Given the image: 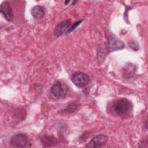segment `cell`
<instances>
[{
  "label": "cell",
  "instance_id": "30bf717a",
  "mask_svg": "<svg viewBox=\"0 0 148 148\" xmlns=\"http://www.w3.org/2000/svg\"><path fill=\"white\" fill-rule=\"evenodd\" d=\"M31 12L32 16L35 18L39 19L44 16L45 13V9L42 6L36 5L32 8Z\"/></svg>",
  "mask_w": 148,
  "mask_h": 148
},
{
  "label": "cell",
  "instance_id": "8992f818",
  "mask_svg": "<svg viewBox=\"0 0 148 148\" xmlns=\"http://www.w3.org/2000/svg\"><path fill=\"white\" fill-rule=\"evenodd\" d=\"M71 26V21L69 19H67L61 21L55 28L54 30V35L57 37H59L68 30Z\"/></svg>",
  "mask_w": 148,
  "mask_h": 148
},
{
  "label": "cell",
  "instance_id": "4fadbf2b",
  "mask_svg": "<svg viewBox=\"0 0 148 148\" xmlns=\"http://www.w3.org/2000/svg\"><path fill=\"white\" fill-rule=\"evenodd\" d=\"M69 2H70L69 1H65V4H67V3H69Z\"/></svg>",
  "mask_w": 148,
  "mask_h": 148
},
{
  "label": "cell",
  "instance_id": "7c38bea8",
  "mask_svg": "<svg viewBox=\"0 0 148 148\" xmlns=\"http://www.w3.org/2000/svg\"><path fill=\"white\" fill-rule=\"evenodd\" d=\"M76 107L77 106L75 105H69V106H68L66 108V109L64 110H65L64 112L65 113L66 112L68 113H70L71 112H73L76 109Z\"/></svg>",
  "mask_w": 148,
  "mask_h": 148
},
{
  "label": "cell",
  "instance_id": "ba28073f",
  "mask_svg": "<svg viewBox=\"0 0 148 148\" xmlns=\"http://www.w3.org/2000/svg\"><path fill=\"white\" fill-rule=\"evenodd\" d=\"M124 47V43L114 37H110L108 40L107 49L109 51L121 49Z\"/></svg>",
  "mask_w": 148,
  "mask_h": 148
},
{
  "label": "cell",
  "instance_id": "277c9868",
  "mask_svg": "<svg viewBox=\"0 0 148 148\" xmlns=\"http://www.w3.org/2000/svg\"><path fill=\"white\" fill-rule=\"evenodd\" d=\"M50 91L54 97L59 98L66 95L68 91V87L65 83L57 81L52 86Z\"/></svg>",
  "mask_w": 148,
  "mask_h": 148
},
{
  "label": "cell",
  "instance_id": "5b68a950",
  "mask_svg": "<svg viewBox=\"0 0 148 148\" xmlns=\"http://www.w3.org/2000/svg\"><path fill=\"white\" fill-rule=\"evenodd\" d=\"M108 140V137L103 134H99L94 137L86 145V147H101L106 145Z\"/></svg>",
  "mask_w": 148,
  "mask_h": 148
},
{
  "label": "cell",
  "instance_id": "3957f363",
  "mask_svg": "<svg viewBox=\"0 0 148 148\" xmlns=\"http://www.w3.org/2000/svg\"><path fill=\"white\" fill-rule=\"evenodd\" d=\"M71 80L77 87H83L87 84L90 81L89 76L82 72H75L71 76Z\"/></svg>",
  "mask_w": 148,
  "mask_h": 148
},
{
  "label": "cell",
  "instance_id": "52a82bcc",
  "mask_svg": "<svg viewBox=\"0 0 148 148\" xmlns=\"http://www.w3.org/2000/svg\"><path fill=\"white\" fill-rule=\"evenodd\" d=\"M0 11L7 21H11L13 20V12L9 2H3L0 6Z\"/></svg>",
  "mask_w": 148,
  "mask_h": 148
},
{
  "label": "cell",
  "instance_id": "9c48e42d",
  "mask_svg": "<svg viewBox=\"0 0 148 148\" xmlns=\"http://www.w3.org/2000/svg\"><path fill=\"white\" fill-rule=\"evenodd\" d=\"M41 142L45 147H49L58 144V140L53 136L45 135L41 138Z\"/></svg>",
  "mask_w": 148,
  "mask_h": 148
},
{
  "label": "cell",
  "instance_id": "8fae6325",
  "mask_svg": "<svg viewBox=\"0 0 148 148\" xmlns=\"http://www.w3.org/2000/svg\"><path fill=\"white\" fill-rule=\"evenodd\" d=\"M82 21V20H80V21H78L72 25H71V26L69 27V28L68 30L66 31V32L65 33V34H68L71 33L72 31H73L80 24V23H81Z\"/></svg>",
  "mask_w": 148,
  "mask_h": 148
},
{
  "label": "cell",
  "instance_id": "6da1fadb",
  "mask_svg": "<svg viewBox=\"0 0 148 148\" xmlns=\"http://www.w3.org/2000/svg\"><path fill=\"white\" fill-rule=\"evenodd\" d=\"M132 109V102L124 98L112 101L108 108L110 114L122 119L129 117L131 115Z\"/></svg>",
  "mask_w": 148,
  "mask_h": 148
},
{
  "label": "cell",
  "instance_id": "7a4b0ae2",
  "mask_svg": "<svg viewBox=\"0 0 148 148\" xmlns=\"http://www.w3.org/2000/svg\"><path fill=\"white\" fill-rule=\"evenodd\" d=\"M10 144L14 147H27L31 145L28 136L23 133H18L13 135L10 138Z\"/></svg>",
  "mask_w": 148,
  "mask_h": 148
}]
</instances>
